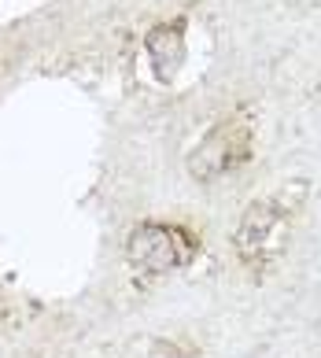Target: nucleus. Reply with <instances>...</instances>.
I'll return each mask as SVG.
<instances>
[{"label":"nucleus","instance_id":"f257e3e1","mask_svg":"<svg viewBox=\"0 0 321 358\" xmlns=\"http://www.w3.org/2000/svg\"><path fill=\"white\" fill-rule=\"evenodd\" d=\"M303 192H306V185L296 196H292V185H288L285 192L255 200L244 210V218L236 225V236H233L240 262H248V266H270L280 251H285L288 233H292V218H296V210L303 203Z\"/></svg>","mask_w":321,"mask_h":358},{"label":"nucleus","instance_id":"f03ea898","mask_svg":"<svg viewBox=\"0 0 321 358\" xmlns=\"http://www.w3.org/2000/svg\"><path fill=\"white\" fill-rule=\"evenodd\" d=\"M192 255H196L192 236L178 229V225H163V222L137 225L126 241V259L141 273H173L189 266Z\"/></svg>","mask_w":321,"mask_h":358},{"label":"nucleus","instance_id":"7ed1b4c3","mask_svg":"<svg viewBox=\"0 0 321 358\" xmlns=\"http://www.w3.org/2000/svg\"><path fill=\"white\" fill-rule=\"evenodd\" d=\"M248 148H251V126L240 115L222 118V122L196 144V152L189 155V174L196 181H214V178L229 174V170H236L244 163Z\"/></svg>","mask_w":321,"mask_h":358},{"label":"nucleus","instance_id":"20e7f679","mask_svg":"<svg viewBox=\"0 0 321 358\" xmlns=\"http://www.w3.org/2000/svg\"><path fill=\"white\" fill-rule=\"evenodd\" d=\"M144 48H148V59L155 74L170 82L173 74L181 71L185 63V34H181V22H166V26H155V30L144 37Z\"/></svg>","mask_w":321,"mask_h":358},{"label":"nucleus","instance_id":"39448f33","mask_svg":"<svg viewBox=\"0 0 321 358\" xmlns=\"http://www.w3.org/2000/svg\"><path fill=\"white\" fill-rule=\"evenodd\" d=\"M148 358H196V351L181 340H159V343H152Z\"/></svg>","mask_w":321,"mask_h":358}]
</instances>
